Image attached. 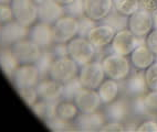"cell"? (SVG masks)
Segmentation results:
<instances>
[{"label":"cell","mask_w":157,"mask_h":132,"mask_svg":"<svg viewBox=\"0 0 157 132\" xmlns=\"http://www.w3.org/2000/svg\"><path fill=\"white\" fill-rule=\"evenodd\" d=\"M143 98L144 106L148 115L157 116V90H148L145 95L142 97Z\"/></svg>","instance_id":"83f0119b"},{"label":"cell","mask_w":157,"mask_h":132,"mask_svg":"<svg viewBox=\"0 0 157 132\" xmlns=\"http://www.w3.org/2000/svg\"><path fill=\"white\" fill-rule=\"evenodd\" d=\"M20 63L18 62L17 57L14 56L11 48L3 46L0 52V70H2L3 75L10 80L12 78L14 70H17Z\"/></svg>","instance_id":"cb8c5ba5"},{"label":"cell","mask_w":157,"mask_h":132,"mask_svg":"<svg viewBox=\"0 0 157 132\" xmlns=\"http://www.w3.org/2000/svg\"><path fill=\"white\" fill-rule=\"evenodd\" d=\"M102 110L106 116L107 121H121L127 123V121L133 118L131 98L125 95H122L109 105L103 106Z\"/></svg>","instance_id":"8fae6325"},{"label":"cell","mask_w":157,"mask_h":132,"mask_svg":"<svg viewBox=\"0 0 157 132\" xmlns=\"http://www.w3.org/2000/svg\"><path fill=\"white\" fill-rule=\"evenodd\" d=\"M80 66L69 55L56 57L51 64L48 76L61 85H65L78 77Z\"/></svg>","instance_id":"3957f363"},{"label":"cell","mask_w":157,"mask_h":132,"mask_svg":"<svg viewBox=\"0 0 157 132\" xmlns=\"http://www.w3.org/2000/svg\"><path fill=\"white\" fill-rule=\"evenodd\" d=\"M67 55L78 65L83 66L96 59L98 50L92 45L86 37L78 35L67 43Z\"/></svg>","instance_id":"7a4b0ae2"},{"label":"cell","mask_w":157,"mask_h":132,"mask_svg":"<svg viewBox=\"0 0 157 132\" xmlns=\"http://www.w3.org/2000/svg\"><path fill=\"white\" fill-rule=\"evenodd\" d=\"M56 43H65L74 39L80 32V20L65 13L52 24Z\"/></svg>","instance_id":"8992f818"},{"label":"cell","mask_w":157,"mask_h":132,"mask_svg":"<svg viewBox=\"0 0 157 132\" xmlns=\"http://www.w3.org/2000/svg\"><path fill=\"white\" fill-rule=\"evenodd\" d=\"M39 98L48 102H58L62 99L63 95V85L50 78L49 76L42 77L36 86Z\"/></svg>","instance_id":"ac0fdd59"},{"label":"cell","mask_w":157,"mask_h":132,"mask_svg":"<svg viewBox=\"0 0 157 132\" xmlns=\"http://www.w3.org/2000/svg\"><path fill=\"white\" fill-rule=\"evenodd\" d=\"M58 5H60L61 7H63V8H67V6H70L71 3H73L75 0H54Z\"/></svg>","instance_id":"ab89813d"},{"label":"cell","mask_w":157,"mask_h":132,"mask_svg":"<svg viewBox=\"0 0 157 132\" xmlns=\"http://www.w3.org/2000/svg\"><path fill=\"white\" fill-rule=\"evenodd\" d=\"M56 102H48L42 99H39L36 104L31 106L30 109L33 111V113L40 120L44 122L48 119L56 116Z\"/></svg>","instance_id":"d4e9b609"},{"label":"cell","mask_w":157,"mask_h":132,"mask_svg":"<svg viewBox=\"0 0 157 132\" xmlns=\"http://www.w3.org/2000/svg\"><path fill=\"white\" fill-rule=\"evenodd\" d=\"M10 48L20 64H36L43 52L42 48L29 37L20 40Z\"/></svg>","instance_id":"30bf717a"},{"label":"cell","mask_w":157,"mask_h":132,"mask_svg":"<svg viewBox=\"0 0 157 132\" xmlns=\"http://www.w3.org/2000/svg\"><path fill=\"white\" fill-rule=\"evenodd\" d=\"M50 50L54 57H61L67 55V48L65 43H54Z\"/></svg>","instance_id":"f35d334b"},{"label":"cell","mask_w":157,"mask_h":132,"mask_svg":"<svg viewBox=\"0 0 157 132\" xmlns=\"http://www.w3.org/2000/svg\"><path fill=\"white\" fill-rule=\"evenodd\" d=\"M100 61L107 78L115 79L117 82H124L133 72V66L128 56H123L109 52L105 54Z\"/></svg>","instance_id":"6da1fadb"},{"label":"cell","mask_w":157,"mask_h":132,"mask_svg":"<svg viewBox=\"0 0 157 132\" xmlns=\"http://www.w3.org/2000/svg\"><path fill=\"white\" fill-rule=\"evenodd\" d=\"M80 113L78 106L72 99L62 98L56 105V117L67 122H74Z\"/></svg>","instance_id":"603a6c76"},{"label":"cell","mask_w":157,"mask_h":132,"mask_svg":"<svg viewBox=\"0 0 157 132\" xmlns=\"http://www.w3.org/2000/svg\"><path fill=\"white\" fill-rule=\"evenodd\" d=\"M156 120H157V116H156Z\"/></svg>","instance_id":"f6af8a7d"},{"label":"cell","mask_w":157,"mask_h":132,"mask_svg":"<svg viewBox=\"0 0 157 132\" xmlns=\"http://www.w3.org/2000/svg\"><path fill=\"white\" fill-rule=\"evenodd\" d=\"M98 94L101 98L103 106L109 105L123 95L122 89V82H117L112 78H105L103 83L98 88Z\"/></svg>","instance_id":"44dd1931"},{"label":"cell","mask_w":157,"mask_h":132,"mask_svg":"<svg viewBox=\"0 0 157 132\" xmlns=\"http://www.w3.org/2000/svg\"><path fill=\"white\" fill-rule=\"evenodd\" d=\"M129 61L135 70H145L156 61V56L151 53L145 43H140L133 50L129 55Z\"/></svg>","instance_id":"ffe728a7"},{"label":"cell","mask_w":157,"mask_h":132,"mask_svg":"<svg viewBox=\"0 0 157 132\" xmlns=\"http://www.w3.org/2000/svg\"><path fill=\"white\" fill-rule=\"evenodd\" d=\"M80 32H78V35H82V37H86L89 31H90L91 29L96 24L94 21L90 20L89 18L84 17L80 18Z\"/></svg>","instance_id":"d590c367"},{"label":"cell","mask_w":157,"mask_h":132,"mask_svg":"<svg viewBox=\"0 0 157 132\" xmlns=\"http://www.w3.org/2000/svg\"><path fill=\"white\" fill-rule=\"evenodd\" d=\"M107 122L106 116L102 109L90 113H80L76 120L74 121L76 129L85 131L101 130L102 127Z\"/></svg>","instance_id":"d6986e66"},{"label":"cell","mask_w":157,"mask_h":132,"mask_svg":"<svg viewBox=\"0 0 157 132\" xmlns=\"http://www.w3.org/2000/svg\"><path fill=\"white\" fill-rule=\"evenodd\" d=\"M84 16L95 23L104 22L112 13L113 0H83Z\"/></svg>","instance_id":"4fadbf2b"},{"label":"cell","mask_w":157,"mask_h":132,"mask_svg":"<svg viewBox=\"0 0 157 132\" xmlns=\"http://www.w3.org/2000/svg\"><path fill=\"white\" fill-rule=\"evenodd\" d=\"M65 9V13L73 16V17L80 18L84 17V8H83V0H75L70 6H67Z\"/></svg>","instance_id":"d6a6232c"},{"label":"cell","mask_w":157,"mask_h":132,"mask_svg":"<svg viewBox=\"0 0 157 132\" xmlns=\"http://www.w3.org/2000/svg\"><path fill=\"white\" fill-rule=\"evenodd\" d=\"M127 28L138 39H145L146 35L154 29L153 13L138 9L127 18Z\"/></svg>","instance_id":"7c38bea8"},{"label":"cell","mask_w":157,"mask_h":132,"mask_svg":"<svg viewBox=\"0 0 157 132\" xmlns=\"http://www.w3.org/2000/svg\"><path fill=\"white\" fill-rule=\"evenodd\" d=\"M140 43H144V39L136 37L126 27V28L120 29L116 31L109 50L111 53L123 55V56H129L133 50Z\"/></svg>","instance_id":"52a82bcc"},{"label":"cell","mask_w":157,"mask_h":132,"mask_svg":"<svg viewBox=\"0 0 157 132\" xmlns=\"http://www.w3.org/2000/svg\"><path fill=\"white\" fill-rule=\"evenodd\" d=\"M2 48H3V45H2V43H1V41H0V52H1V50H2Z\"/></svg>","instance_id":"ee69618b"},{"label":"cell","mask_w":157,"mask_h":132,"mask_svg":"<svg viewBox=\"0 0 157 132\" xmlns=\"http://www.w3.org/2000/svg\"><path fill=\"white\" fill-rule=\"evenodd\" d=\"M124 130H126L125 122L109 120L102 127L101 131H124Z\"/></svg>","instance_id":"8d00e7d4"},{"label":"cell","mask_w":157,"mask_h":132,"mask_svg":"<svg viewBox=\"0 0 157 132\" xmlns=\"http://www.w3.org/2000/svg\"><path fill=\"white\" fill-rule=\"evenodd\" d=\"M10 6L13 20L20 24L30 28L39 21V6H36L32 0H11Z\"/></svg>","instance_id":"5b68a950"},{"label":"cell","mask_w":157,"mask_h":132,"mask_svg":"<svg viewBox=\"0 0 157 132\" xmlns=\"http://www.w3.org/2000/svg\"><path fill=\"white\" fill-rule=\"evenodd\" d=\"M138 9L154 13L157 11V0H137Z\"/></svg>","instance_id":"74e56055"},{"label":"cell","mask_w":157,"mask_h":132,"mask_svg":"<svg viewBox=\"0 0 157 132\" xmlns=\"http://www.w3.org/2000/svg\"><path fill=\"white\" fill-rule=\"evenodd\" d=\"M114 11L123 17L128 18L138 10L137 0H113Z\"/></svg>","instance_id":"484cf974"},{"label":"cell","mask_w":157,"mask_h":132,"mask_svg":"<svg viewBox=\"0 0 157 132\" xmlns=\"http://www.w3.org/2000/svg\"><path fill=\"white\" fill-rule=\"evenodd\" d=\"M28 37L32 40L36 45H39L42 50H49L56 43L52 24L42 21H36L29 28Z\"/></svg>","instance_id":"5bb4252c"},{"label":"cell","mask_w":157,"mask_h":132,"mask_svg":"<svg viewBox=\"0 0 157 132\" xmlns=\"http://www.w3.org/2000/svg\"><path fill=\"white\" fill-rule=\"evenodd\" d=\"M0 27H1V25H0Z\"/></svg>","instance_id":"bcb514c9"},{"label":"cell","mask_w":157,"mask_h":132,"mask_svg":"<svg viewBox=\"0 0 157 132\" xmlns=\"http://www.w3.org/2000/svg\"><path fill=\"white\" fill-rule=\"evenodd\" d=\"M122 89H123V95L129 98H136L145 95L148 91V88L146 85L143 70H133L132 74L124 82H122Z\"/></svg>","instance_id":"e0dca14e"},{"label":"cell","mask_w":157,"mask_h":132,"mask_svg":"<svg viewBox=\"0 0 157 132\" xmlns=\"http://www.w3.org/2000/svg\"><path fill=\"white\" fill-rule=\"evenodd\" d=\"M65 14V9L54 1L47 0L39 6V21L53 24L56 20Z\"/></svg>","instance_id":"7402d4cb"},{"label":"cell","mask_w":157,"mask_h":132,"mask_svg":"<svg viewBox=\"0 0 157 132\" xmlns=\"http://www.w3.org/2000/svg\"><path fill=\"white\" fill-rule=\"evenodd\" d=\"M116 33V29L107 22L96 23L91 29L86 37L98 51H104L109 48L113 37Z\"/></svg>","instance_id":"9c48e42d"},{"label":"cell","mask_w":157,"mask_h":132,"mask_svg":"<svg viewBox=\"0 0 157 132\" xmlns=\"http://www.w3.org/2000/svg\"><path fill=\"white\" fill-rule=\"evenodd\" d=\"M12 20H13V14L10 3H0V25Z\"/></svg>","instance_id":"e575fe53"},{"label":"cell","mask_w":157,"mask_h":132,"mask_svg":"<svg viewBox=\"0 0 157 132\" xmlns=\"http://www.w3.org/2000/svg\"><path fill=\"white\" fill-rule=\"evenodd\" d=\"M81 113H90L103 108L101 98L96 89L82 87L73 98Z\"/></svg>","instance_id":"9a60e30c"},{"label":"cell","mask_w":157,"mask_h":132,"mask_svg":"<svg viewBox=\"0 0 157 132\" xmlns=\"http://www.w3.org/2000/svg\"><path fill=\"white\" fill-rule=\"evenodd\" d=\"M41 78L42 75L36 64H19L10 82L12 83L16 90H18L22 88L36 87Z\"/></svg>","instance_id":"ba28073f"},{"label":"cell","mask_w":157,"mask_h":132,"mask_svg":"<svg viewBox=\"0 0 157 132\" xmlns=\"http://www.w3.org/2000/svg\"><path fill=\"white\" fill-rule=\"evenodd\" d=\"M54 59H56V57L53 56V54H52L50 48H49V50H43L40 59H38V62L36 63V65L38 66V68H39V70H40V73L42 75V77H47V76H48L49 70H50L51 64H52Z\"/></svg>","instance_id":"4316f807"},{"label":"cell","mask_w":157,"mask_h":132,"mask_svg":"<svg viewBox=\"0 0 157 132\" xmlns=\"http://www.w3.org/2000/svg\"><path fill=\"white\" fill-rule=\"evenodd\" d=\"M11 0H0V3H10Z\"/></svg>","instance_id":"7bdbcfd3"},{"label":"cell","mask_w":157,"mask_h":132,"mask_svg":"<svg viewBox=\"0 0 157 132\" xmlns=\"http://www.w3.org/2000/svg\"><path fill=\"white\" fill-rule=\"evenodd\" d=\"M105 78H106V75L100 59H95L92 62L80 66L78 79L82 85V87L98 89L100 85L105 80Z\"/></svg>","instance_id":"277c9868"},{"label":"cell","mask_w":157,"mask_h":132,"mask_svg":"<svg viewBox=\"0 0 157 132\" xmlns=\"http://www.w3.org/2000/svg\"><path fill=\"white\" fill-rule=\"evenodd\" d=\"M144 76L148 90H157V61L144 70Z\"/></svg>","instance_id":"f1b7e54d"},{"label":"cell","mask_w":157,"mask_h":132,"mask_svg":"<svg viewBox=\"0 0 157 132\" xmlns=\"http://www.w3.org/2000/svg\"><path fill=\"white\" fill-rule=\"evenodd\" d=\"M144 43L157 57V28H154L144 39Z\"/></svg>","instance_id":"836d02e7"},{"label":"cell","mask_w":157,"mask_h":132,"mask_svg":"<svg viewBox=\"0 0 157 132\" xmlns=\"http://www.w3.org/2000/svg\"><path fill=\"white\" fill-rule=\"evenodd\" d=\"M29 28L20 24L16 20L9 21L0 27V41L3 46L10 48L20 40L28 37Z\"/></svg>","instance_id":"2e32d148"},{"label":"cell","mask_w":157,"mask_h":132,"mask_svg":"<svg viewBox=\"0 0 157 132\" xmlns=\"http://www.w3.org/2000/svg\"><path fill=\"white\" fill-rule=\"evenodd\" d=\"M17 93L19 94V96L21 97L23 101L25 102V105L28 107H31L32 105H34L36 101L39 100V95L36 91V87H30V88H22V89H18Z\"/></svg>","instance_id":"f546056e"},{"label":"cell","mask_w":157,"mask_h":132,"mask_svg":"<svg viewBox=\"0 0 157 132\" xmlns=\"http://www.w3.org/2000/svg\"><path fill=\"white\" fill-rule=\"evenodd\" d=\"M134 130L140 132H157V120L156 118H146L140 120L135 127Z\"/></svg>","instance_id":"1f68e13d"},{"label":"cell","mask_w":157,"mask_h":132,"mask_svg":"<svg viewBox=\"0 0 157 132\" xmlns=\"http://www.w3.org/2000/svg\"><path fill=\"white\" fill-rule=\"evenodd\" d=\"M34 3H36V6H40V5H42L44 1H47V0H32Z\"/></svg>","instance_id":"b9f144b4"},{"label":"cell","mask_w":157,"mask_h":132,"mask_svg":"<svg viewBox=\"0 0 157 132\" xmlns=\"http://www.w3.org/2000/svg\"><path fill=\"white\" fill-rule=\"evenodd\" d=\"M82 88V85L78 82V77L75 79H73L71 82H69L67 84L63 85V95L62 98L64 99H72L74 98V96L78 94V91Z\"/></svg>","instance_id":"4dcf8cb0"},{"label":"cell","mask_w":157,"mask_h":132,"mask_svg":"<svg viewBox=\"0 0 157 132\" xmlns=\"http://www.w3.org/2000/svg\"><path fill=\"white\" fill-rule=\"evenodd\" d=\"M153 19H154V28H157V11L153 13Z\"/></svg>","instance_id":"60d3db41"}]
</instances>
